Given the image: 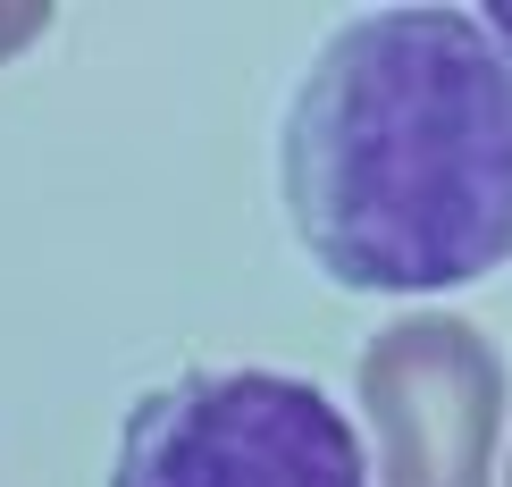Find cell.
<instances>
[{"label": "cell", "mask_w": 512, "mask_h": 487, "mask_svg": "<svg viewBox=\"0 0 512 487\" xmlns=\"http://www.w3.org/2000/svg\"><path fill=\"white\" fill-rule=\"evenodd\" d=\"M277 160L294 236L336 286L445 294L512 261V68L462 9L336 26Z\"/></svg>", "instance_id": "cell-1"}, {"label": "cell", "mask_w": 512, "mask_h": 487, "mask_svg": "<svg viewBox=\"0 0 512 487\" xmlns=\"http://www.w3.org/2000/svg\"><path fill=\"white\" fill-rule=\"evenodd\" d=\"M110 487H370V471L311 378L194 370L126 412Z\"/></svg>", "instance_id": "cell-2"}, {"label": "cell", "mask_w": 512, "mask_h": 487, "mask_svg": "<svg viewBox=\"0 0 512 487\" xmlns=\"http://www.w3.org/2000/svg\"><path fill=\"white\" fill-rule=\"evenodd\" d=\"M378 437V487H496L504 362L454 311H403L353 362Z\"/></svg>", "instance_id": "cell-3"}, {"label": "cell", "mask_w": 512, "mask_h": 487, "mask_svg": "<svg viewBox=\"0 0 512 487\" xmlns=\"http://www.w3.org/2000/svg\"><path fill=\"white\" fill-rule=\"evenodd\" d=\"M34 34H51V9H34V0L26 9H0V59H17Z\"/></svg>", "instance_id": "cell-4"}, {"label": "cell", "mask_w": 512, "mask_h": 487, "mask_svg": "<svg viewBox=\"0 0 512 487\" xmlns=\"http://www.w3.org/2000/svg\"><path fill=\"white\" fill-rule=\"evenodd\" d=\"M479 26H487V42H496V59H504V68H512V0H496V9H487Z\"/></svg>", "instance_id": "cell-5"}, {"label": "cell", "mask_w": 512, "mask_h": 487, "mask_svg": "<svg viewBox=\"0 0 512 487\" xmlns=\"http://www.w3.org/2000/svg\"><path fill=\"white\" fill-rule=\"evenodd\" d=\"M504 487H512V471H504Z\"/></svg>", "instance_id": "cell-6"}]
</instances>
